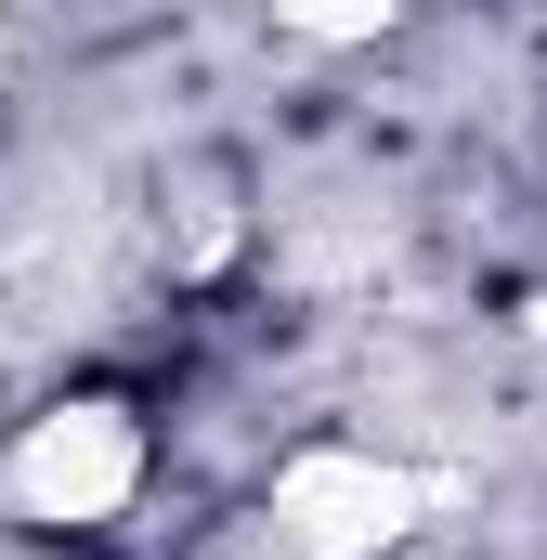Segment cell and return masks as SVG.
I'll return each instance as SVG.
<instances>
[{"label": "cell", "instance_id": "cell-1", "mask_svg": "<svg viewBox=\"0 0 547 560\" xmlns=\"http://www.w3.org/2000/svg\"><path fill=\"white\" fill-rule=\"evenodd\" d=\"M170 469V418L131 392H53L39 418L0 430V522L26 535H118Z\"/></svg>", "mask_w": 547, "mask_h": 560}, {"label": "cell", "instance_id": "cell-2", "mask_svg": "<svg viewBox=\"0 0 547 560\" xmlns=\"http://www.w3.org/2000/svg\"><path fill=\"white\" fill-rule=\"evenodd\" d=\"M143 235H156V275L170 287H235L274 235L248 143H170L156 183H143Z\"/></svg>", "mask_w": 547, "mask_h": 560}, {"label": "cell", "instance_id": "cell-3", "mask_svg": "<svg viewBox=\"0 0 547 560\" xmlns=\"http://www.w3.org/2000/svg\"><path fill=\"white\" fill-rule=\"evenodd\" d=\"M170 560H313V548L287 535V509H274L261 482H248V495H222V509H209V522H196V535H183Z\"/></svg>", "mask_w": 547, "mask_h": 560}, {"label": "cell", "instance_id": "cell-4", "mask_svg": "<svg viewBox=\"0 0 547 560\" xmlns=\"http://www.w3.org/2000/svg\"><path fill=\"white\" fill-rule=\"evenodd\" d=\"M0 52H13V39H0Z\"/></svg>", "mask_w": 547, "mask_h": 560}]
</instances>
